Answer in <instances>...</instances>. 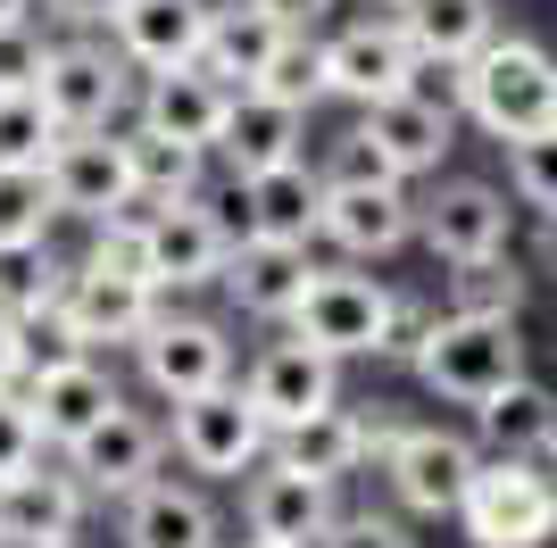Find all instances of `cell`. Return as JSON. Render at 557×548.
Returning <instances> with one entry per match:
<instances>
[{
    "instance_id": "5b68a950",
    "label": "cell",
    "mask_w": 557,
    "mask_h": 548,
    "mask_svg": "<svg viewBox=\"0 0 557 548\" xmlns=\"http://www.w3.org/2000/svg\"><path fill=\"white\" fill-rule=\"evenodd\" d=\"M267 449H275V433L250 408V390L216 383V390L175 399V457H184L191 474H250Z\"/></svg>"
},
{
    "instance_id": "2e32d148",
    "label": "cell",
    "mask_w": 557,
    "mask_h": 548,
    "mask_svg": "<svg viewBox=\"0 0 557 548\" xmlns=\"http://www.w3.org/2000/svg\"><path fill=\"white\" fill-rule=\"evenodd\" d=\"M317 233L342 258H392L417 241V200H408V183H325Z\"/></svg>"
},
{
    "instance_id": "bcb514c9",
    "label": "cell",
    "mask_w": 557,
    "mask_h": 548,
    "mask_svg": "<svg viewBox=\"0 0 557 548\" xmlns=\"http://www.w3.org/2000/svg\"><path fill=\"white\" fill-rule=\"evenodd\" d=\"M258 9H275L283 25H317V17L333 9V0H258Z\"/></svg>"
},
{
    "instance_id": "f1b7e54d",
    "label": "cell",
    "mask_w": 557,
    "mask_h": 548,
    "mask_svg": "<svg viewBox=\"0 0 557 548\" xmlns=\"http://www.w3.org/2000/svg\"><path fill=\"white\" fill-rule=\"evenodd\" d=\"M474 433H483V457H541L557 433V399L533 374H516L491 399H474Z\"/></svg>"
},
{
    "instance_id": "681fc988",
    "label": "cell",
    "mask_w": 557,
    "mask_h": 548,
    "mask_svg": "<svg viewBox=\"0 0 557 548\" xmlns=\"http://www.w3.org/2000/svg\"><path fill=\"white\" fill-rule=\"evenodd\" d=\"M541 465H549V474H557V433H549V449H541Z\"/></svg>"
},
{
    "instance_id": "7dc6e473",
    "label": "cell",
    "mask_w": 557,
    "mask_h": 548,
    "mask_svg": "<svg viewBox=\"0 0 557 548\" xmlns=\"http://www.w3.org/2000/svg\"><path fill=\"white\" fill-rule=\"evenodd\" d=\"M25 9H34V0H0V17H25Z\"/></svg>"
},
{
    "instance_id": "8d00e7d4",
    "label": "cell",
    "mask_w": 557,
    "mask_h": 548,
    "mask_svg": "<svg viewBox=\"0 0 557 548\" xmlns=\"http://www.w3.org/2000/svg\"><path fill=\"white\" fill-rule=\"evenodd\" d=\"M17 341H25V374H42V365H67V358H92L84 333H75L67 299H42V308H25L17 316Z\"/></svg>"
},
{
    "instance_id": "f35d334b",
    "label": "cell",
    "mask_w": 557,
    "mask_h": 548,
    "mask_svg": "<svg viewBox=\"0 0 557 548\" xmlns=\"http://www.w3.org/2000/svg\"><path fill=\"white\" fill-rule=\"evenodd\" d=\"M399 91H408L417 109L449 116V125H458V116H466V67H458V59H408V75H399Z\"/></svg>"
},
{
    "instance_id": "ab89813d",
    "label": "cell",
    "mask_w": 557,
    "mask_h": 548,
    "mask_svg": "<svg viewBox=\"0 0 557 548\" xmlns=\"http://www.w3.org/2000/svg\"><path fill=\"white\" fill-rule=\"evenodd\" d=\"M50 67V42L34 17H0V91H34Z\"/></svg>"
},
{
    "instance_id": "60d3db41",
    "label": "cell",
    "mask_w": 557,
    "mask_h": 548,
    "mask_svg": "<svg viewBox=\"0 0 557 548\" xmlns=\"http://www.w3.org/2000/svg\"><path fill=\"white\" fill-rule=\"evenodd\" d=\"M317 175H325V183H399V166L383 159V150H374V141L358 134V125H349V134L333 141V159L317 166Z\"/></svg>"
},
{
    "instance_id": "d590c367",
    "label": "cell",
    "mask_w": 557,
    "mask_h": 548,
    "mask_svg": "<svg viewBox=\"0 0 557 548\" xmlns=\"http://www.w3.org/2000/svg\"><path fill=\"white\" fill-rule=\"evenodd\" d=\"M59 200H50L42 166H0V241H42Z\"/></svg>"
},
{
    "instance_id": "4316f807",
    "label": "cell",
    "mask_w": 557,
    "mask_h": 548,
    "mask_svg": "<svg viewBox=\"0 0 557 548\" xmlns=\"http://www.w3.org/2000/svg\"><path fill=\"white\" fill-rule=\"evenodd\" d=\"M358 134L383 150V159L399 166V183H417V175H442V159H449V116H433V109H417L408 91H383V100H367V116H358Z\"/></svg>"
},
{
    "instance_id": "e0dca14e",
    "label": "cell",
    "mask_w": 557,
    "mask_h": 548,
    "mask_svg": "<svg viewBox=\"0 0 557 548\" xmlns=\"http://www.w3.org/2000/svg\"><path fill=\"white\" fill-rule=\"evenodd\" d=\"M233 208H242V233L258 241H317V216H325V175L308 159H283L267 175H242L233 183Z\"/></svg>"
},
{
    "instance_id": "7402d4cb",
    "label": "cell",
    "mask_w": 557,
    "mask_h": 548,
    "mask_svg": "<svg viewBox=\"0 0 557 548\" xmlns=\"http://www.w3.org/2000/svg\"><path fill=\"white\" fill-rule=\"evenodd\" d=\"M399 424H383V415H358V408H317V415H300L292 433H275V457H292V465H308V474H325V482H342V474H358L367 457H383V440H392Z\"/></svg>"
},
{
    "instance_id": "ffe728a7",
    "label": "cell",
    "mask_w": 557,
    "mask_h": 548,
    "mask_svg": "<svg viewBox=\"0 0 557 548\" xmlns=\"http://www.w3.org/2000/svg\"><path fill=\"white\" fill-rule=\"evenodd\" d=\"M116 34V59L141 75H166V67H191L200 59V34H209V0H125L109 17Z\"/></svg>"
},
{
    "instance_id": "1f68e13d",
    "label": "cell",
    "mask_w": 557,
    "mask_h": 548,
    "mask_svg": "<svg viewBox=\"0 0 557 548\" xmlns=\"http://www.w3.org/2000/svg\"><path fill=\"white\" fill-rule=\"evenodd\" d=\"M524 291H533V274L516 266V250L449 266V308H474V316H524Z\"/></svg>"
},
{
    "instance_id": "603a6c76",
    "label": "cell",
    "mask_w": 557,
    "mask_h": 548,
    "mask_svg": "<svg viewBox=\"0 0 557 548\" xmlns=\"http://www.w3.org/2000/svg\"><path fill=\"white\" fill-rule=\"evenodd\" d=\"M300 141H308V109H292V100H275V91H233L225 134H216V159H225L233 183H242V175H267V166L300 159Z\"/></svg>"
},
{
    "instance_id": "ba28073f",
    "label": "cell",
    "mask_w": 557,
    "mask_h": 548,
    "mask_svg": "<svg viewBox=\"0 0 557 548\" xmlns=\"http://www.w3.org/2000/svg\"><path fill=\"white\" fill-rule=\"evenodd\" d=\"M141 358V383L159 390V399H191V390H216L233 383V341H225V324L209 316H150V333L134 341Z\"/></svg>"
},
{
    "instance_id": "836d02e7",
    "label": "cell",
    "mask_w": 557,
    "mask_h": 548,
    "mask_svg": "<svg viewBox=\"0 0 557 548\" xmlns=\"http://www.w3.org/2000/svg\"><path fill=\"white\" fill-rule=\"evenodd\" d=\"M250 91H275V100H292V109H317V100H325V42H317L308 25H292Z\"/></svg>"
},
{
    "instance_id": "83f0119b",
    "label": "cell",
    "mask_w": 557,
    "mask_h": 548,
    "mask_svg": "<svg viewBox=\"0 0 557 548\" xmlns=\"http://www.w3.org/2000/svg\"><path fill=\"white\" fill-rule=\"evenodd\" d=\"M125 507V548H216V507L200 499V490H184V482H141L134 499H116Z\"/></svg>"
},
{
    "instance_id": "277c9868",
    "label": "cell",
    "mask_w": 557,
    "mask_h": 548,
    "mask_svg": "<svg viewBox=\"0 0 557 548\" xmlns=\"http://www.w3.org/2000/svg\"><path fill=\"white\" fill-rule=\"evenodd\" d=\"M292 333L317 341L325 358H392L399 349V291H383L374 274H349V266H317L300 308H292Z\"/></svg>"
},
{
    "instance_id": "f907efd6",
    "label": "cell",
    "mask_w": 557,
    "mask_h": 548,
    "mask_svg": "<svg viewBox=\"0 0 557 548\" xmlns=\"http://www.w3.org/2000/svg\"><path fill=\"white\" fill-rule=\"evenodd\" d=\"M383 9H399V0H383Z\"/></svg>"
},
{
    "instance_id": "4dcf8cb0",
    "label": "cell",
    "mask_w": 557,
    "mask_h": 548,
    "mask_svg": "<svg viewBox=\"0 0 557 548\" xmlns=\"http://www.w3.org/2000/svg\"><path fill=\"white\" fill-rule=\"evenodd\" d=\"M399 34L417 59H458L466 67L499 25H491V0H399Z\"/></svg>"
},
{
    "instance_id": "d6986e66",
    "label": "cell",
    "mask_w": 557,
    "mask_h": 548,
    "mask_svg": "<svg viewBox=\"0 0 557 548\" xmlns=\"http://www.w3.org/2000/svg\"><path fill=\"white\" fill-rule=\"evenodd\" d=\"M159 283H134V274H109V266H75L67 274V316L84 333V349H134L159 316Z\"/></svg>"
},
{
    "instance_id": "3957f363",
    "label": "cell",
    "mask_w": 557,
    "mask_h": 548,
    "mask_svg": "<svg viewBox=\"0 0 557 548\" xmlns=\"http://www.w3.org/2000/svg\"><path fill=\"white\" fill-rule=\"evenodd\" d=\"M458 532L474 548H549L557 540V474L541 457H483L458 499Z\"/></svg>"
},
{
    "instance_id": "cb8c5ba5",
    "label": "cell",
    "mask_w": 557,
    "mask_h": 548,
    "mask_svg": "<svg viewBox=\"0 0 557 548\" xmlns=\"http://www.w3.org/2000/svg\"><path fill=\"white\" fill-rule=\"evenodd\" d=\"M408 34H399V17H358L342 25L325 42V91H342V100H383V91H399V75H408Z\"/></svg>"
},
{
    "instance_id": "ee69618b",
    "label": "cell",
    "mask_w": 557,
    "mask_h": 548,
    "mask_svg": "<svg viewBox=\"0 0 557 548\" xmlns=\"http://www.w3.org/2000/svg\"><path fill=\"white\" fill-rule=\"evenodd\" d=\"M42 9H50L59 25H109L116 9H125V0H42Z\"/></svg>"
},
{
    "instance_id": "d4e9b609",
    "label": "cell",
    "mask_w": 557,
    "mask_h": 548,
    "mask_svg": "<svg viewBox=\"0 0 557 548\" xmlns=\"http://www.w3.org/2000/svg\"><path fill=\"white\" fill-rule=\"evenodd\" d=\"M283 34H292V25H283L275 9H258V0H225V9L209 0V34H200V59H191V67H209L216 84L250 91L258 75H267V59L283 50Z\"/></svg>"
},
{
    "instance_id": "8fae6325",
    "label": "cell",
    "mask_w": 557,
    "mask_h": 548,
    "mask_svg": "<svg viewBox=\"0 0 557 548\" xmlns=\"http://www.w3.org/2000/svg\"><path fill=\"white\" fill-rule=\"evenodd\" d=\"M233 241H242V233H233L200 191H191V200H166L159 216H150V283H159V291H200V283L225 274Z\"/></svg>"
},
{
    "instance_id": "7bdbcfd3",
    "label": "cell",
    "mask_w": 557,
    "mask_h": 548,
    "mask_svg": "<svg viewBox=\"0 0 557 548\" xmlns=\"http://www.w3.org/2000/svg\"><path fill=\"white\" fill-rule=\"evenodd\" d=\"M42 457V433H34V415H25V390H0V474H17Z\"/></svg>"
},
{
    "instance_id": "c3c4849f",
    "label": "cell",
    "mask_w": 557,
    "mask_h": 548,
    "mask_svg": "<svg viewBox=\"0 0 557 548\" xmlns=\"http://www.w3.org/2000/svg\"><path fill=\"white\" fill-rule=\"evenodd\" d=\"M250 548H317V540H250Z\"/></svg>"
},
{
    "instance_id": "8992f818",
    "label": "cell",
    "mask_w": 557,
    "mask_h": 548,
    "mask_svg": "<svg viewBox=\"0 0 557 548\" xmlns=\"http://www.w3.org/2000/svg\"><path fill=\"white\" fill-rule=\"evenodd\" d=\"M474 465H483V449L466 433H442V424H399L383 440V474H392V499L408 515H458Z\"/></svg>"
},
{
    "instance_id": "f6af8a7d",
    "label": "cell",
    "mask_w": 557,
    "mask_h": 548,
    "mask_svg": "<svg viewBox=\"0 0 557 548\" xmlns=\"http://www.w3.org/2000/svg\"><path fill=\"white\" fill-rule=\"evenodd\" d=\"M25 383V341H17V316H0V390Z\"/></svg>"
},
{
    "instance_id": "9c48e42d",
    "label": "cell",
    "mask_w": 557,
    "mask_h": 548,
    "mask_svg": "<svg viewBox=\"0 0 557 548\" xmlns=\"http://www.w3.org/2000/svg\"><path fill=\"white\" fill-rule=\"evenodd\" d=\"M84 507H92V490L67 465L50 474L42 457H34L17 474H0V548H75Z\"/></svg>"
},
{
    "instance_id": "6da1fadb",
    "label": "cell",
    "mask_w": 557,
    "mask_h": 548,
    "mask_svg": "<svg viewBox=\"0 0 557 548\" xmlns=\"http://www.w3.org/2000/svg\"><path fill=\"white\" fill-rule=\"evenodd\" d=\"M408 365H417V383L433 399H491L499 383L524 374V333L516 316H474V308H449V316H424V333L408 341Z\"/></svg>"
},
{
    "instance_id": "b9f144b4",
    "label": "cell",
    "mask_w": 557,
    "mask_h": 548,
    "mask_svg": "<svg viewBox=\"0 0 557 548\" xmlns=\"http://www.w3.org/2000/svg\"><path fill=\"white\" fill-rule=\"evenodd\" d=\"M317 548H417V540H408V524H392V515L367 507V515H333Z\"/></svg>"
},
{
    "instance_id": "ac0fdd59",
    "label": "cell",
    "mask_w": 557,
    "mask_h": 548,
    "mask_svg": "<svg viewBox=\"0 0 557 548\" xmlns=\"http://www.w3.org/2000/svg\"><path fill=\"white\" fill-rule=\"evenodd\" d=\"M109 408H116V383H109V365H92V358H67V365L25 374V415H34L42 449H75Z\"/></svg>"
},
{
    "instance_id": "7a4b0ae2",
    "label": "cell",
    "mask_w": 557,
    "mask_h": 548,
    "mask_svg": "<svg viewBox=\"0 0 557 548\" xmlns=\"http://www.w3.org/2000/svg\"><path fill=\"white\" fill-rule=\"evenodd\" d=\"M466 116H474L491 141L557 125V59L541 42H524V34H491V42L466 59Z\"/></svg>"
},
{
    "instance_id": "d6a6232c",
    "label": "cell",
    "mask_w": 557,
    "mask_h": 548,
    "mask_svg": "<svg viewBox=\"0 0 557 548\" xmlns=\"http://www.w3.org/2000/svg\"><path fill=\"white\" fill-rule=\"evenodd\" d=\"M67 274L50 258V241H0V316H25L42 299H67Z\"/></svg>"
},
{
    "instance_id": "4fadbf2b",
    "label": "cell",
    "mask_w": 557,
    "mask_h": 548,
    "mask_svg": "<svg viewBox=\"0 0 557 548\" xmlns=\"http://www.w3.org/2000/svg\"><path fill=\"white\" fill-rule=\"evenodd\" d=\"M250 408L267 415V433H292L300 415H317V408H333L342 399V358H325L317 341H275V349H258V365H250Z\"/></svg>"
},
{
    "instance_id": "484cf974",
    "label": "cell",
    "mask_w": 557,
    "mask_h": 548,
    "mask_svg": "<svg viewBox=\"0 0 557 548\" xmlns=\"http://www.w3.org/2000/svg\"><path fill=\"white\" fill-rule=\"evenodd\" d=\"M225 109H233V84H216L209 67H166L141 84V125H159L175 141H200V150H216Z\"/></svg>"
},
{
    "instance_id": "44dd1931",
    "label": "cell",
    "mask_w": 557,
    "mask_h": 548,
    "mask_svg": "<svg viewBox=\"0 0 557 548\" xmlns=\"http://www.w3.org/2000/svg\"><path fill=\"white\" fill-rule=\"evenodd\" d=\"M308 274H317V266H308L300 241H258V233H242L216 283L233 291V308H242V316L292 324V308H300V291H308Z\"/></svg>"
},
{
    "instance_id": "74e56055",
    "label": "cell",
    "mask_w": 557,
    "mask_h": 548,
    "mask_svg": "<svg viewBox=\"0 0 557 548\" xmlns=\"http://www.w3.org/2000/svg\"><path fill=\"white\" fill-rule=\"evenodd\" d=\"M508 183H516V200H524V208L557 216V125L508 141Z\"/></svg>"
},
{
    "instance_id": "5bb4252c",
    "label": "cell",
    "mask_w": 557,
    "mask_h": 548,
    "mask_svg": "<svg viewBox=\"0 0 557 548\" xmlns=\"http://www.w3.org/2000/svg\"><path fill=\"white\" fill-rule=\"evenodd\" d=\"M159 449H166L159 424H150V415H134L125 399H116V408L100 415L92 433L75 440V449H59V457H67V474L84 482L92 499H134L141 482L159 474Z\"/></svg>"
},
{
    "instance_id": "e575fe53",
    "label": "cell",
    "mask_w": 557,
    "mask_h": 548,
    "mask_svg": "<svg viewBox=\"0 0 557 548\" xmlns=\"http://www.w3.org/2000/svg\"><path fill=\"white\" fill-rule=\"evenodd\" d=\"M59 141V116L42 109V91H0V166H42Z\"/></svg>"
},
{
    "instance_id": "f546056e",
    "label": "cell",
    "mask_w": 557,
    "mask_h": 548,
    "mask_svg": "<svg viewBox=\"0 0 557 548\" xmlns=\"http://www.w3.org/2000/svg\"><path fill=\"white\" fill-rule=\"evenodd\" d=\"M125 175H134V200H150V208H166V200H191L200 191V175H209V150L200 141H175V134H159V125H125Z\"/></svg>"
},
{
    "instance_id": "52a82bcc",
    "label": "cell",
    "mask_w": 557,
    "mask_h": 548,
    "mask_svg": "<svg viewBox=\"0 0 557 548\" xmlns=\"http://www.w3.org/2000/svg\"><path fill=\"white\" fill-rule=\"evenodd\" d=\"M42 109L59 116V134H84V125H116L134 109V84H125V59L100 42H50V67H42Z\"/></svg>"
},
{
    "instance_id": "30bf717a",
    "label": "cell",
    "mask_w": 557,
    "mask_h": 548,
    "mask_svg": "<svg viewBox=\"0 0 557 548\" xmlns=\"http://www.w3.org/2000/svg\"><path fill=\"white\" fill-rule=\"evenodd\" d=\"M50 200H59V216H84V225H100L109 208L134 200V175H125V141H116V125H84V134H59L50 141Z\"/></svg>"
},
{
    "instance_id": "9a60e30c",
    "label": "cell",
    "mask_w": 557,
    "mask_h": 548,
    "mask_svg": "<svg viewBox=\"0 0 557 548\" xmlns=\"http://www.w3.org/2000/svg\"><path fill=\"white\" fill-rule=\"evenodd\" d=\"M417 241L442 266H458V258H491L516 241V208L508 191H491V183H442L433 200H417Z\"/></svg>"
},
{
    "instance_id": "7c38bea8",
    "label": "cell",
    "mask_w": 557,
    "mask_h": 548,
    "mask_svg": "<svg viewBox=\"0 0 557 548\" xmlns=\"http://www.w3.org/2000/svg\"><path fill=\"white\" fill-rule=\"evenodd\" d=\"M333 515H342V507H333L325 474H308L292 457L250 465V490H242V532H250V540H325Z\"/></svg>"
}]
</instances>
